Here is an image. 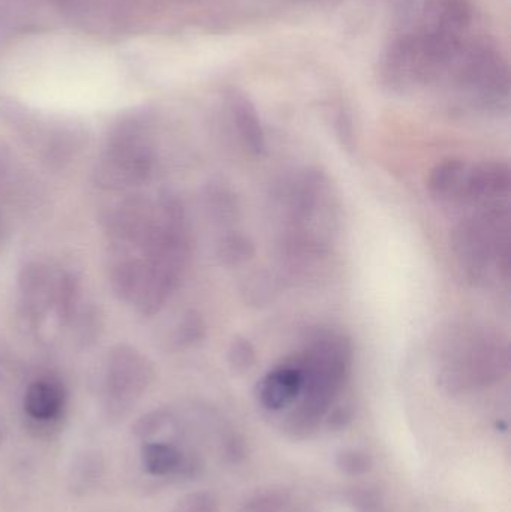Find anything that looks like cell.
I'll return each instance as SVG.
<instances>
[{"mask_svg":"<svg viewBox=\"0 0 511 512\" xmlns=\"http://www.w3.org/2000/svg\"><path fill=\"white\" fill-rule=\"evenodd\" d=\"M54 279L56 273L41 262H29L21 268L18 276L21 307L24 318L30 322H39L47 310L53 307Z\"/></svg>","mask_w":511,"mask_h":512,"instance_id":"cell-13","label":"cell"},{"mask_svg":"<svg viewBox=\"0 0 511 512\" xmlns=\"http://www.w3.org/2000/svg\"><path fill=\"white\" fill-rule=\"evenodd\" d=\"M240 512H293V505L285 493L266 490L249 498Z\"/></svg>","mask_w":511,"mask_h":512,"instance_id":"cell-24","label":"cell"},{"mask_svg":"<svg viewBox=\"0 0 511 512\" xmlns=\"http://www.w3.org/2000/svg\"><path fill=\"white\" fill-rule=\"evenodd\" d=\"M227 361L234 373L243 375V373L251 372L257 364V351L248 339L237 336L231 340L230 346H228Z\"/></svg>","mask_w":511,"mask_h":512,"instance_id":"cell-23","label":"cell"},{"mask_svg":"<svg viewBox=\"0 0 511 512\" xmlns=\"http://www.w3.org/2000/svg\"><path fill=\"white\" fill-rule=\"evenodd\" d=\"M276 294V282L267 271H257L245 280L242 295L249 306H266Z\"/></svg>","mask_w":511,"mask_h":512,"instance_id":"cell-22","label":"cell"},{"mask_svg":"<svg viewBox=\"0 0 511 512\" xmlns=\"http://www.w3.org/2000/svg\"><path fill=\"white\" fill-rule=\"evenodd\" d=\"M452 248L459 267L474 282L488 277L492 265L504 277L510 273L509 203L480 207L453 231Z\"/></svg>","mask_w":511,"mask_h":512,"instance_id":"cell-5","label":"cell"},{"mask_svg":"<svg viewBox=\"0 0 511 512\" xmlns=\"http://www.w3.org/2000/svg\"><path fill=\"white\" fill-rule=\"evenodd\" d=\"M510 185V168L506 162L483 161L471 165L461 204L480 209V207L507 203Z\"/></svg>","mask_w":511,"mask_h":512,"instance_id":"cell-12","label":"cell"},{"mask_svg":"<svg viewBox=\"0 0 511 512\" xmlns=\"http://www.w3.org/2000/svg\"><path fill=\"white\" fill-rule=\"evenodd\" d=\"M231 120L237 129L240 141L252 155H261L266 149V135L263 125L252 102L239 92L230 93L228 98Z\"/></svg>","mask_w":511,"mask_h":512,"instance_id":"cell-16","label":"cell"},{"mask_svg":"<svg viewBox=\"0 0 511 512\" xmlns=\"http://www.w3.org/2000/svg\"><path fill=\"white\" fill-rule=\"evenodd\" d=\"M453 92L471 107L494 110L509 98V68L501 51L476 36L447 78Z\"/></svg>","mask_w":511,"mask_h":512,"instance_id":"cell-7","label":"cell"},{"mask_svg":"<svg viewBox=\"0 0 511 512\" xmlns=\"http://www.w3.org/2000/svg\"><path fill=\"white\" fill-rule=\"evenodd\" d=\"M146 274L143 255L125 249H111L108 277L111 288L120 300L135 303Z\"/></svg>","mask_w":511,"mask_h":512,"instance_id":"cell-15","label":"cell"},{"mask_svg":"<svg viewBox=\"0 0 511 512\" xmlns=\"http://www.w3.org/2000/svg\"><path fill=\"white\" fill-rule=\"evenodd\" d=\"M303 388V372L297 355L285 358L275 369L267 372L257 384V399L269 412L290 409L299 399Z\"/></svg>","mask_w":511,"mask_h":512,"instance_id":"cell-11","label":"cell"},{"mask_svg":"<svg viewBox=\"0 0 511 512\" xmlns=\"http://www.w3.org/2000/svg\"><path fill=\"white\" fill-rule=\"evenodd\" d=\"M339 471L351 477L368 474L372 469V459L368 453L360 450H344L336 457Z\"/></svg>","mask_w":511,"mask_h":512,"instance_id":"cell-25","label":"cell"},{"mask_svg":"<svg viewBox=\"0 0 511 512\" xmlns=\"http://www.w3.org/2000/svg\"><path fill=\"white\" fill-rule=\"evenodd\" d=\"M471 164L452 156L438 162L428 177V194L440 204H461Z\"/></svg>","mask_w":511,"mask_h":512,"instance_id":"cell-14","label":"cell"},{"mask_svg":"<svg viewBox=\"0 0 511 512\" xmlns=\"http://www.w3.org/2000/svg\"><path fill=\"white\" fill-rule=\"evenodd\" d=\"M96 313L93 310H86L81 313L78 318V334H80V340L84 343L95 342L96 336H98L99 318H96Z\"/></svg>","mask_w":511,"mask_h":512,"instance_id":"cell-27","label":"cell"},{"mask_svg":"<svg viewBox=\"0 0 511 512\" xmlns=\"http://www.w3.org/2000/svg\"><path fill=\"white\" fill-rule=\"evenodd\" d=\"M146 129V114L134 113L117 123L93 170V180L99 188L122 191L150 179L155 155L144 137Z\"/></svg>","mask_w":511,"mask_h":512,"instance_id":"cell-6","label":"cell"},{"mask_svg":"<svg viewBox=\"0 0 511 512\" xmlns=\"http://www.w3.org/2000/svg\"><path fill=\"white\" fill-rule=\"evenodd\" d=\"M104 474L105 460L101 451H83L69 469V490L77 496L89 495L101 484Z\"/></svg>","mask_w":511,"mask_h":512,"instance_id":"cell-17","label":"cell"},{"mask_svg":"<svg viewBox=\"0 0 511 512\" xmlns=\"http://www.w3.org/2000/svg\"><path fill=\"white\" fill-rule=\"evenodd\" d=\"M435 378L453 396L498 384L509 375V343L500 333L474 322H450L432 342Z\"/></svg>","mask_w":511,"mask_h":512,"instance_id":"cell-2","label":"cell"},{"mask_svg":"<svg viewBox=\"0 0 511 512\" xmlns=\"http://www.w3.org/2000/svg\"><path fill=\"white\" fill-rule=\"evenodd\" d=\"M206 210L213 222L230 225L240 218V204L237 195L225 186L212 185L204 195Z\"/></svg>","mask_w":511,"mask_h":512,"instance_id":"cell-19","label":"cell"},{"mask_svg":"<svg viewBox=\"0 0 511 512\" xmlns=\"http://www.w3.org/2000/svg\"><path fill=\"white\" fill-rule=\"evenodd\" d=\"M216 255L225 267H239L254 258L255 245L245 234L230 233L219 240Z\"/></svg>","mask_w":511,"mask_h":512,"instance_id":"cell-20","label":"cell"},{"mask_svg":"<svg viewBox=\"0 0 511 512\" xmlns=\"http://www.w3.org/2000/svg\"><path fill=\"white\" fill-rule=\"evenodd\" d=\"M297 355L303 372V388L291 406L284 430L291 438L305 439L314 435L332 414L350 376L353 346L345 334L330 328L314 331L305 349Z\"/></svg>","mask_w":511,"mask_h":512,"instance_id":"cell-3","label":"cell"},{"mask_svg":"<svg viewBox=\"0 0 511 512\" xmlns=\"http://www.w3.org/2000/svg\"><path fill=\"white\" fill-rule=\"evenodd\" d=\"M140 460L143 471L153 478L189 480L203 469L200 456L174 438L141 442Z\"/></svg>","mask_w":511,"mask_h":512,"instance_id":"cell-10","label":"cell"},{"mask_svg":"<svg viewBox=\"0 0 511 512\" xmlns=\"http://www.w3.org/2000/svg\"><path fill=\"white\" fill-rule=\"evenodd\" d=\"M81 298V283L78 277L66 271H57L54 279L53 307L60 324L74 321Z\"/></svg>","mask_w":511,"mask_h":512,"instance_id":"cell-18","label":"cell"},{"mask_svg":"<svg viewBox=\"0 0 511 512\" xmlns=\"http://www.w3.org/2000/svg\"><path fill=\"white\" fill-rule=\"evenodd\" d=\"M0 445H2V427H0Z\"/></svg>","mask_w":511,"mask_h":512,"instance_id":"cell-29","label":"cell"},{"mask_svg":"<svg viewBox=\"0 0 511 512\" xmlns=\"http://www.w3.org/2000/svg\"><path fill=\"white\" fill-rule=\"evenodd\" d=\"M8 167V153H6V150H3L2 147H0V179H2L3 176H5L6 171H8Z\"/></svg>","mask_w":511,"mask_h":512,"instance_id":"cell-28","label":"cell"},{"mask_svg":"<svg viewBox=\"0 0 511 512\" xmlns=\"http://www.w3.org/2000/svg\"><path fill=\"white\" fill-rule=\"evenodd\" d=\"M155 378L146 355L129 345H116L105 361L102 402L110 421H122L131 414Z\"/></svg>","mask_w":511,"mask_h":512,"instance_id":"cell-8","label":"cell"},{"mask_svg":"<svg viewBox=\"0 0 511 512\" xmlns=\"http://www.w3.org/2000/svg\"><path fill=\"white\" fill-rule=\"evenodd\" d=\"M206 322L197 310H188L177 322L173 334H171V345L177 351L192 348L203 342L206 337Z\"/></svg>","mask_w":511,"mask_h":512,"instance_id":"cell-21","label":"cell"},{"mask_svg":"<svg viewBox=\"0 0 511 512\" xmlns=\"http://www.w3.org/2000/svg\"><path fill=\"white\" fill-rule=\"evenodd\" d=\"M65 385L56 376H41L27 385L23 397L26 426L38 438H51L59 432L65 418Z\"/></svg>","mask_w":511,"mask_h":512,"instance_id":"cell-9","label":"cell"},{"mask_svg":"<svg viewBox=\"0 0 511 512\" xmlns=\"http://www.w3.org/2000/svg\"><path fill=\"white\" fill-rule=\"evenodd\" d=\"M171 512H218V501L210 492H195L180 499Z\"/></svg>","mask_w":511,"mask_h":512,"instance_id":"cell-26","label":"cell"},{"mask_svg":"<svg viewBox=\"0 0 511 512\" xmlns=\"http://www.w3.org/2000/svg\"><path fill=\"white\" fill-rule=\"evenodd\" d=\"M284 215L282 252L291 267L326 258L336 221V198L326 174L309 168L288 180L279 194Z\"/></svg>","mask_w":511,"mask_h":512,"instance_id":"cell-4","label":"cell"},{"mask_svg":"<svg viewBox=\"0 0 511 512\" xmlns=\"http://www.w3.org/2000/svg\"><path fill=\"white\" fill-rule=\"evenodd\" d=\"M473 26L471 0H426L413 26L387 48L381 80L393 92L447 81L476 38Z\"/></svg>","mask_w":511,"mask_h":512,"instance_id":"cell-1","label":"cell"}]
</instances>
